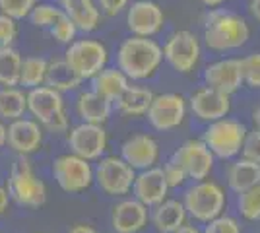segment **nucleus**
I'll return each instance as SVG.
<instances>
[{
  "mask_svg": "<svg viewBox=\"0 0 260 233\" xmlns=\"http://www.w3.org/2000/svg\"><path fill=\"white\" fill-rule=\"evenodd\" d=\"M186 117V99L181 93H159L148 109V121L155 130H173Z\"/></svg>",
  "mask_w": 260,
  "mask_h": 233,
  "instance_id": "obj_10",
  "label": "nucleus"
},
{
  "mask_svg": "<svg viewBox=\"0 0 260 233\" xmlns=\"http://www.w3.org/2000/svg\"><path fill=\"white\" fill-rule=\"evenodd\" d=\"M47 70L49 62L43 56H27L22 62V76H20V86L27 89L45 86L47 82Z\"/></svg>",
  "mask_w": 260,
  "mask_h": 233,
  "instance_id": "obj_30",
  "label": "nucleus"
},
{
  "mask_svg": "<svg viewBox=\"0 0 260 233\" xmlns=\"http://www.w3.org/2000/svg\"><path fill=\"white\" fill-rule=\"evenodd\" d=\"M173 233H202L196 225H188V223H183L177 231H173Z\"/></svg>",
  "mask_w": 260,
  "mask_h": 233,
  "instance_id": "obj_44",
  "label": "nucleus"
},
{
  "mask_svg": "<svg viewBox=\"0 0 260 233\" xmlns=\"http://www.w3.org/2000/svg\"><path fill=\"white\" fill-rule=\"evenodd\" d=\"M76 111L84 122H95L103 124L113 111V101L105 99L98 91H84L76 103Z\"/></svg>",
  "mask_w": 260,
  "mask_h": 233,
  "instance_id": "obj_24",
  "label": "nucleus"
},
{
  "mask_svg": "<svg viewBox=\"0 0 260 233\" xmlns=\"http://www.w3.org/2000/svg\"><path fill=\"white\" fill-rule=\"evenodd\" d=\"M237 206L245 220H249V222L260 220V183H256L252 189L239 194Z\"/></svg>",
  "mask_w": 260,
  "mask_h": 233,
  "instance_id": "obj_32",
  "label": "nucleus"
},
{
  "mask_svg": "<svg viewBox=\"0 0 260 233\" xmlns=\"http://www.w3.org/2000/svg\"><path fill=\"white\" fill-rule=\"evenodd\" d=\"M202 78H204L206 86L219 89V91H223L228 95H233L245 84L241 58H219V60H214V62H210L204 68Z\"/></svg>",
  "mask_w": 260,
  "mask_h": 233,
  "instance_id": "obj_15",
  "label": "nucleus"
},
{
  "mask_svg": "<svg viewBox=\"0 0 260 233\" xmlns=\"http://www.w3.org/2000/svg\"><path fill=\"white\" fill-rule=\"evenodd\" d=\"M64 60L82 80H91L107 68V47L98 39H76L68 45Z\"/></svg>",
  "mask_w": 260,
  "mask_h": 233,
  "instance_id": "obj_6",
  "label": "nucleus"
},
{
  "mask_svg": "<svg viewBox=\"0 0 260 233\" xmlns=\"http://www.w3.org/2000/svg\"><path fill=\"white\" fill-rule=\"evenodd\" d=\"M260 183V163L241 155V159L233 161L228 169V185L233 192H245Z\"/></svg>",
  "mask_w": 260,
  "mask_h": 233,
  "instance_id": "obj_23",
  "label": "nucleus"
},
{
  "mask_svg": "<svg viewBox=\"0 0 260 233\" xmlns=\"http://www.w3.org/2000/svg\"><path fill=\"white\" fill-rule=\"evenodd\" d=\"M130 2L132 0H98L101 12L109 18H115V16H119L120 12H124L130 6Z\"/></svg>",
  "mask_w": 260,
  "mask_h": 233,
  "instance_id": "obj_40",
  "label": "nucleus"
},
{
  "mask_svg": "<svg viewBox=\"0 0 260 233\" xmlns=\"http://www.w3.org/2000/svg\"><path fill=\"white\" fill-rule=\"evenodd\" d=\"M247 10H249L250 18H252L256 23H260V0H249Z\"/></svg>",
  "mask_w": 260,
  "mask_h": 233,
  "instance_id": "obj_42",
  "label": "nucleus"
},
{
  "mask_svg": "<svg viewBox=\"0 0 260 233\" xmlns=\"http://www.w3.org/2000/svg\"><path fill=\"white\" fill-rule=\"evenodd\" d=\"M163 173H165V179H167V183H169L171 189L173 187H181L184 181L188 179L186 171L177 161H173V159H169V163L163 167Z\"/></svg>",
  "mask_w": 260,
  "mask_h": 233,
  "instance_id": "obj_39",
  "label": "nucleus"
},
{
  "mask_svg": "<svg viewBox=\"0 0 260 233\" xmlns=\"http://www.w3.org/2000/svg\"><path fill=\"white\" fill-rule=\"evenodd\" d=\"M252 121H254V126L260 130V105L254 109V113H252Z\"/></svg>",
  "mask_w": 260,
  "mask_h": 233,
  "instance_id": "obj_48",
  "label": "nucleus"
},
{
  "mask_svg": "<svg viewBox=\"0 0 260 233\" xmlns=\"http://www.w3.org/2000/svg\"><path fill=\"white\" fill-rule=\"evenodd\" d=\"M188 107L200 121H219V119H225L231 111V95L219 91V89L210 88V86H204L190 95Z\"/></svg>",
  "mask_w": 260,
  "mask_h": 233,
  "instance_id": "obj_14",
  "label": "nucleus"
},
{
  "mask_svg": "<svg viewBox=\"0 0 260 233\" xmlns=\"http://www.w3.org/2000/svg\"><path fill=\"white\" fill-rule=\"evenodd\" d=\"M43 140V132L37 121L31 119H16L8 126V146L20 155L35 152Z\"/></svg>",
  "mask_w": 260,
  "mask_h": 233,
  "instance_id": "obj_20",
  "label": "nucleus"
},
{
  "mask_svg": "<svg viewBox=\"0 0 260 233\" xmlns=\"http://www.w3.org/2000/svg\"><path fill=\"white\" fill-rule=\"evenodd\" d=\"M68 144L72 148V154L80 155L87 161L99 159L103 152L107 150V132H105L103 124L82 122L70 130Z\"/></svg>",
  "mask_w": 260,
  "mask_h": 233,
  "instance_id": "obj_13",
  "label": "nucleus"
},
{
  "mask_svg": "<svg viewBox=\"0 0 260 233\" xmlns=\"http://www.w3.org/2000/svg\"><path fill=\"white\" fill-rule=\"evenodd\" d=\"M27 111V93L18 88H2L0 89V117L4 119H22Z\"/></svg>",
  "mask_w": 260,
  "mask_h": 233,
  "instance_id": "obj_29",
  "label": "nucleus"
},
{
  "mask_svg": "<svg viewBox=\"0 0 260 233\" xmlns=\"http://www.w3.org/2000/svg\"><path fill=\"white\" fill-rule=\"evenodd\" d=\"M35 4L37 0H0V14H6L18 22L23 18H29Z\"/></svg>",
  "mask_w": 260,
  "mask_h": 233,
  "instance_id": "obj_35",
  "label": "nucleus"
},
{
  "mask_svg": "<svg viewBox=\"0 0 260 233\" xmlns=\"http://www.w3.org/2000/svg\"><path fill=\"white\" fill-rule=\"evenodd\" d=\"M113 229L117 233H138L148 223V206L138 198L120 200L111 216Z\"/></svg>",
  "mask_w": 260,
  "mask_h": 233,
  "instance_id": "obj_18",
  "label": "nucleus"
},
{
  "mask_svg": "<svg viewBox=\"0 0 260 233\" xmlns=\"http://www.w3.org/2000/svg\"><path fill=\"white\" fill-rule=\"evenodd\" d=\"M45 128L47 130H51V132H66V128H68V117H66V113H58L56 117H53L51 121L45 124Z\"/></svg>",
  "mask_w": 260,
  "mask_h": 233,
  "instance_id": "obj_41",
  "label": "nucleus"
},
{
  "mask_svg": "<svg viewBox=\"0 0 260 233\" xmlns=\"http://www.w3.org/2000/svg\"><path fill=\"white\" fill-rule=\"evenodd\" d=\"M6 142H8V128L0 122V148L6 144Z\"/></svg>",
  "mask_w": 260,
  "mask_h": 233,
  "instance_id": "obj_46",
  "label": "nucleus"
},
{
  "mask_svg": "<svg viewBox=\"0 0 260 233\" xmlns=\"http://www.w3.org/2000/svg\"><path fill=\"white\" fill-rule=\"evenodd\" d=\"M153 97H155V93L152 89L140 88V86H128L126 91L115 101V105L122 115L142 117V115H148V109L152 105Z\"/></svg>",
  "mask_w": 260,
  "mask_h": 233,
  "instance_id": "obj_26",
  "label": "nucleus"
},
{
  "mask_svg": "<svg viewBox=\"0 0 260 233\" xmlns=\"http://www.w3.org/2000/svg\"><path fill=\"white\" fill-rule=\"evenodd\" d=\"M16 37H18L16 20L6 16V14H0V49L2 47H12Z\"/></svg>",
  "mask_w": 260,
  "mask_h": 233,
  "instance_id": "obj_37",
  "label": "nucleus"
},
{
  "mask_svg": "<svg viewBox=\"0 0 260 233\" xmlns=\"http://www.w3.org/2000/svg\"><path fill=\"white\" fill-rule=\"evenodd\" d=\"M122 159L136 171H144L155 165L159 157V146L148 134H136L128 138L120 148Z\"/></svg>",
  "mask_w": 260,
  "mask_h": 233,
  "instance_id": "obj_17",
  "label": "nucleus"
},
{
  "mask_svg": "<svg viewBox=\"0 0 260 233\" xmlns=\"http://www.w3.org/2000/svg\"><path fill=\"white\" fill-rule=\"evenodd\" d=\"M95 181L105 194L122 196L134 187L136 169H132L122 157H103L95 169Z\"/></svg>",
  "mask_w": 260,
  "mask_h": 233,
  "instance_id": "obj_8",
  "label": "nucleus"
},
{
  "mask_svg": "<svg viewBox=\"0 0 260 233\" xmlns=\"http://www.w3.org/2000/svg\"><path fill=\"white\" fill-rule=\"evenodd\" d=\"M22 62V55L14 47H2L0 49V86L2 88L20 86Z\"/></svg>",
  "mask_w": 260,
  "mask_h": 233,
  "instance_id": "obj_28",
  "label": "nucleus"
},
{
  "mask_svg": "<svg viewBox=\"0 0 260 233\" xmlns=\"http://www.w3.org/2000/svg\"><path fill=\"white\" fill-rule=\"evenodd\" d=\"M250 37V27L247 20L228 8H210L204 16L202 39L210 51L228 53L247 45Z\"/></svg>",
  "mask_w": 260,
  "mask_h": 233,
  "instance_id": "obj_1",
  "label": "nucleus"
},
{
  "mask_svg": "<svg viewBox=\"0 0 260 233\" xmlns=\"http://www.w3.org/2000/svg\"><path fill=\"white\" fill-rule=\"evenodd\" d=\"M169 183L165 179V173L159 167H150V169H144L136 175L134 181V198H138L140 202H144L148 208H153L157 204H161L163 200L167 198V192H169Z\"/></svg>",
  "mask_w": 260,
  "mask_h": 233,
  "instance_id": "obj_16",
  "label": "nucleus"
},
{
  "mask_svg": "<svg viewBox=\"0 0 260 233\" xmlns=\"http://www.w3.org/2000/svg\"><path fill=\"white\" fill-rule=\"evenodd\" d=\"M243 66V78L245 86L252 89H260V53H250V55L241 58Z\"/></svg>",
  "mask_w": 260,
  "mask_h": 233,
  "instance_id": "obj_34",
  "label": "nucleus"
},
{
  "mask_svg": "<svg viewBox=\"0 0 260 233\" xmlns=\"http://www.w3.org/2000/svg\"><path fill=\"white\" fill-rule=\"evenodd\" d=\"M8 200H10V192L4 189V187H0V214L6 212V208H8Z\"/></svg>",
  "mask_w": 260,
  "mask_h": 233,
  "instance_id": "obj_43",
  "label": "nucleus"
},
{
  "mask_svg": "<svg viewBox=\"0 0 260 233\" xmlns=\"http://www.w3.org/2000/svg\"><path fill=\"white\" fill-rule=\"evenodd\" d=\"M163 60V47L152 37L130 35L117 51V66L128 76V80H146L153 76Z\"/></svg>",
  "mask_w": 260,
  "mask_h": 233,
  "instance_id": "obj_2",
  "label": "nucleus"
},
{
  "mask_svg": "<svg viewBox=\"0 0 260 233\" xmlns=\"http://www.w3.org/2000/svg\"><path fill=\"white\" fill-rule=\"evenodd\" d=\"M202 56V45L198 35L188 29H179L167 37L163 45V58L175 72L190 74Z\"/></svg>",
  "mask_w": 260,
  "mask_h": 233,
  "instance_id": "obj_7",
  "label": "nucleus"
},
{
  "mask_svg": "<svg viewBox=\"0 0 260 233\" xmlns=\"http://www.w3.org/2000/svg\"><path fill=\"white\" fill-rule=\"evenodd\" d=\"M200 2H202L206 8H217V6H221L225 0H200Z\"/></svg>",
  "mask_w": 260,
  "mask_h": 233,
  "instance_id": "obj_47",
  "label": "nucleus"
},
{
  "mask_svg": "<svg viewBox=\"0 0 260 233\" xmlns=\"http://www.w3.org/2000/svg\"><path fill=\"white\" fill-rule=\"evenodd\" d=\"M8 192L18 204L27 208H39L47 200L45 183L33 173L31 165L25 157H18L12 165L10 179H8Z\"/></svg>",
  "mask_w": 260,
  "mask_h": 233,
  "instance_id": "obj_4",
  "label": "nucleus"
},
{
  "mask_svg": "<svg viewBox=\"0 0 260 233\" xmlns=\"http://www.w3.org/2000/svg\"><path fill=\"white\" fill-rule=\"evenodd\" d=\"M49 31H51V35H53V39L56 41V43L70 45V43H74V41H76V34L80 31V29H78L76 23L72 22L66 14H62V16H60V20L54 23Z\"/></svg>",
  "mask_w": 260,
  "mask_h": 233,
  "instance_id": "obj_33",
  "label": "nucleus"
},
{
  "mask_svg": "<svg viewBox=\"0 0 260 233\" xmlns=\"http://www.w3.org/2000/svg\"><path fill=\"white\" fill-rule=\"evenodd\" d=\"M186 208L179 200H163L161 204L153 206L152 223L159 233H173L186 222Z\"/></svg>",
  "mask_w": 260,
  "mask_h": 233,
  "instance_id": "obj_22",
  "label": "nucleus"
},
{
  "mask_svg": "<svg viewBox=\"0 0 260 233\" xmlns=\"http://www.w3.org/2000/svg\"><path fill=\"white\" fill-rule=\"evenodd\" d=\"M214 152L208 148L204 140H188L184 142L177 152L173 154V161L186 171L188 179L194 181H204L210 177L212 167H214Z\"/></svg>",
  "mask_w": 260,
  "mask_h": 233,
  "instance_id": "obj_12",
  "label": "nucleus"
},
{
  "mask_svg": "<svg viewBox=\"0 0 260 233\" xmlns=\"http://www.w3.org/2000/svg\"><path fill=\"white\" fill-rule=\"evenodd\" d=\"M84 80L78 76L76 72L70 68V64L66 62L64 58L60 60H51L49 62V70H47V86L58 89L60 93L62 91H70V89H76Z\"/></svg>",
  "mask_w": 260,
  "mask_h": 233,
  "instance_id": "obj_27",
  "label": "nucleus"
},
{
  "mask_svg": "<svg viewBox=\"0 0 260 233\" xmlns=\"http://www.w3.org/2000/svg\"><path fill=\"white\" fill-rule=\"evenodd\" d=\"M68 233H98V231L93 227H89V225H74Z\"/></svg>",
  "mask_w": 260,
  "mask_h": 233,
  "instance_id": "obj_45",
  "label": "nucleus"
},
{
  "mask_svg": "<svg viewBox=\"0 0 260 233\" xmlns=\"http://www.w3.org/2000/svg\"><path fill=\"white\" fill-rule=\"evenodd\" d=\"M53 175L58 187L66 192H82L93 181V169L87 159L76 154H68L56 157L53 163Z\"/></svg>",
  "mask_w": 260,
  "mask_h": 233,
  "instance_id": "obj_9",
  "label": "nucleus"
},
{
  "mask_svg": "<svg viewBox=\"0 0 260 233\" xmlns=\"http://www.w3.org/2000/svg\"><path fill=\"white\" fill-rule=\"evenodd\" d=\"M225 192L214 181H198L184 192L183 204L196 222H212L225 210Z\"/></svg>",
  "mask_w": 260,
  "mask_h": 233,
  "instance_id": "obj_3",
  "label": "nucleus"
},
{
  "mask_svg": "<svg viewBox=\"0 0 260 233\" xmlns=\"http://www.w3.org/2000/svg\"><path fill=\"white\" fill-rule=\"evenodd\" d=\"M62 14H64V10L60 6H54L51 2H39V4H35V8L29 14V20L35 27L51 29L54 23L60 20Z\"/></svg>",
  "mask_w": 260,
  "mask_h": 233,
  "instance_id": "obj_31",
  "label": "nucleus"
},
{
  "mask_svg": "<svg viewBox=\"0 0 260 233\" xmlns=\"http://www.w3.org/2000/svg\"><path fill=\"white\" fill-rule=\"evenodd\" d=\"M128 82H130L128 76H126L119 66L103 68L98 76L91 78L93 91H98L99 95H103L105 99L113 101V103L126 91V88L130 86Z\"/></svg>",
  "mask_w": 260,
  "mask_h": 233,
  "instance_id": "obj_25",
  "label": "nucleus"
},
{
  "mask_svg": "<svg viewBox=\"0 0 260 233\" xmlns=\"http://www.w3.org/2000/svg\"><path fill=\"white\" fill-rule=\"evenodd\" d=\"M165 14L155 0H136L126 8V27L132 35L153 37L163 29Z\"/></svg>",
  "mask_w": 260,
  "mask_h": 233,
  "instance_id": "obj_11",
  "label": "nucleus"
},
{
  "mask_svg": "<svg viewBox=\"0 0 260 233\" xmlns=\"http://www.w3.org/2000/svg\"><path fill=\"white\" fill-rule=\"evenodd\" d=\"M27 111L45 126L53 117L64 111V101H62L60 91L47 86V84L29 89V93H27Z\"/></svg>",
  "mask_w": 260,
  "mask_h": 233,
  "instance_id": "obj_19",
  "label": "nucleus"
},
{
  "mask_svg": "<svg viewBox=\"0 0 260 233\" xmlns=\"http://www.w3.org/2000/svg\"><path fill=\"white\" fill-rule=\"evenodd\" d=\"M60 8L84 34L95 31L101 25L103 12L99 8L98 0H60Z\"/></svg>",
  "mask_w": 260,
  "mask_h": 233,
  "instance_id": "obj_21",
  "label": "nucleus"
},
{
  "mask_svg": "<svg viewBox=\"0 0 260 233\" xmlns=\"http://www.w3.org/2000/svg\"><path fill=\"white\" fill-rule=\"evenodd\" d=\"M202 233H241V225L231 216H217L216 220L206 223Z\"/></svg>",
  "mask_w": 260,
  "mask_h": 233,
  "instance_id": "obj_36",
  "label": "nucleus"
},
{
  "mask_svg": "<svg viewBox=\"0 0 260 233\" xmlns=\"http://www.w3.org/2000/svg\"><path fill=\"white\" fill-rule=\"evenodd\" d=\"M247 132L249 130L245 128L243 122L225 117V119L210 122L208 128L204 130L202 140L206 142L208 148L214 152L216 157H219V159H231V157L241 154Z\"/></svg>",
  "mask_w": 260,
  "mask_h": 233,
  "instance_id": "obj_5",
  "label": "nucleus"
},
{
  "mask_svg": "<svg viewBox=\"0 0 260 233\" xmlns=\"http://www.w3.org/2000/svg\"><path fill=\"white\" fill-rule=\"evenodd\" d=\"M241 155L247 157V159H252V161H258L260 163V130L258 128H254V130H249V132H247L245 142H243Z\"/></svg>",
  "mask_w": 260,
  "mask_h": 233,
  "instance_id": "obj_38",
  "label": "nucleus"
}]
</instances>
